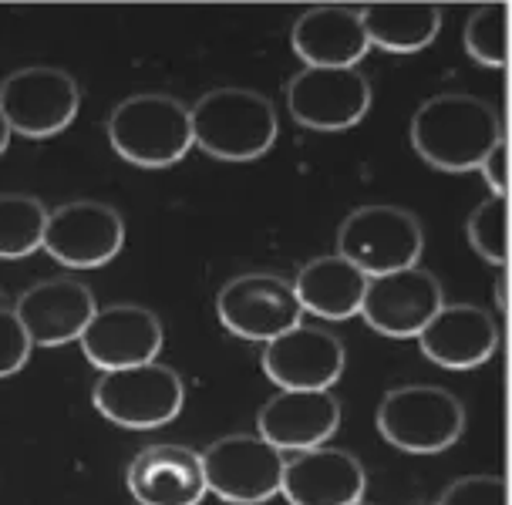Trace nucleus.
<instances>
[{
  "instance_id": "obj_1",
  "label": "nucleus",
  "mask_w": 512,
  "mask_h": 505,
  "mask_svg": "<svg viewBox=\"0 0 512 505\" xmlns=\"http://www.w3.org/2000/svg\"><path fill=\"white\" fill-rule=\"evenodd\" d=\"M506 139L502 118L486 98L445 91L418 105L411 118V145L418 159L438 172H475L482 159Z\"/></svg>"
},
{
  "instance_id": "obj_2",
  "label": "nucleus",
  "mask_w": 512,
  "mask_h": 505,
  "mask_svg": "<svg viewBox=\"0 0 512 505\" xmlns=\"http://www.w3.org/2000/svg\"><path fill=\"white\" fill-rule=\"evenodd\" d=\"M192 145L223 162L263 159L280 135L277 108L267 95L253 88H216L206 91L189 108Z\"/></svg>"
},
{
  "instance_id": "obj_8",
  "label": "nucleus",
  "mask_w": 512,
  "mask_h": 505,
  "mask_svg": "<svg viewBox=\"0 0 512 505\" xmlns=\"http://www.w3.org/2000/svg\"><path fill=\"white\" fill-rule=\"evenodd\" d=\"M216 314L230 334L270 344L287 330L300 327L304 307L294 293V283L277 273H240L216 293Z\"/></svg>"
},
{
  "instance_id": "obj_3",
  "label": "nucleus",
  "mask_w": 512,
  "mask_h": 505,
  "mask_svg": "<svg viewBox=\"0 0 512 505\" xmlns=\"http://www.w3.org/2000/svg\"><path fill=\"white\" fill-rule=\"evenodd\" d=\"M108 142L139 169H169L192 149L189 108L176 95L142 91L118 101L105 122Z\"/></svg>"
},
{
  "instance_id": "obj_25",
  "label": "nucleus",
  "mask_w": 512,
  "mask_h": 505,
  "mask_svg": "<svg viewBox=\"0 0 512 505\" xmlns=\"http://www.w3.org/2000/svg\"><path fill=\"white\" fill-rule=\"evenodd\" d=\"M472 250L486 263H496L506 270L509 263V196H489L472 209L465 223Z\"/></svg>"
},
{
  "instance_id": "obj_4",
  "label": "nucleus",
  "mask_w": 512,
  "mask_h": 505,
  "mask_svg": "<svg viewBox=\"0 0 512 505\" xmlns=\"http://www.w3.org/2000/svg\"><path fill=\"white\" fill-rule=\"evenodd\" d=\"M374 421L398 452L438 455L465 435V404L438 384H401L381 398Z\"/></svg>"
},
{
  "instance_id": "obj_19",
  "label": "nucleus",
  "mask_w": 512,
  "mask_h": 505,
  "mask_svg": "<svg viewBox=\"0 0 512 505\" xmlns=\"http://www.w3.org/2000/svg\"><path fill=\"white\" fill-rule=\"evenodd\" d=\"M368 475L344 448H310L283 465L280 492L290 505H358L364 502Z\"/></svg>"
},
{
  "instance_id": "obj_24",
  "label": "nucleus",
  "mask_w": 512,
  "mask_h": 505,
  "mask_svg": "<svg viewBox=\"0 0 512 505\" xmlns=\"http://www.w3.org/2000/svg\"><path fill=\"white\" fill-rule=\"evenodd\" d=\"M465 51L475 64L502 71L509 64V4L479 7L465 21Z\"/></svg>"
},
{
  "instance_id": "obj_20",
  "label": "nucleus",
  "mask_w": 512,
  "mask_h": 505,
  "mask_svg": "<svg viewBox=\"0 0 512 505\" xmlns=\"http://www.w3.org/2000/svg\"><path fill=\"white\" fill-rule=\"evenodd\" d=\"M290 48L307 68H358V61L371 51L364 38L361 7H307L290 27Z\"/></svg>"
},
{
  "instance_id": "obj_13",
  "label": "nucleus",
  "mask_w": 512,
  "mask_h": 505,
  "mask_svg": "<svg viewBox=\"0 0 512 505\" xmlns=\"http://www.w3.org/2000/svg\"><path fill=\"white\" fill-rule=\"evenodd\" d=\"M445 307V293L435 273L411 266V270L388 273V277L368 280L361 300V317L371 330L391 341H408L425 330L438 310Z\"/></svg>"
},
{
  "instance_id": "obj_28",
  "label": "nucleus",
  "mask_w": 512,
  "mask_h": 505,
  "mask_svg": "<svg viewBox=\"0 0 512 505\" xmlns=\"http://www.w3.org/2000/svg\"><path fill=\"white\" fill-rule=\"evenodd\" d=\"M506 139H502L496 149H492L486 159H482L479 172L486 179V186L492 189V196H509V172H506Z\"/></svg>"
},
{
  "instance_id": "obj_16",
  "label": "nucleus",
  "mask_w": 512,
  "mask_h": 505,
  "mask_svg": "<svg viewBox=\"0 0 512 505\" xmlns=\"http://www.w3.org/2000/svg\"><path fill=\"white\" fill-rule=\"evenodd\" d=\"M341 428V401L331 391H280L256 411V431L277 452H310Z\"/></svg>"
},
{
  "instance_id": "obj_29",
  "label": "nucleus",
  "mask_w": 512,
  "mask_h": 505,
  "mask_svg": "<svg viewBox=\"0 0 512 505\" xmlns=\"http://www.w3.org/2000/svg\"><path fill=\"white\" fill-rule=\"evenodd\" d=\"M506 287H509V277H506V270H502V277L496 280V307H499V314H506V310H509Z\"/></svg>"
},
{
  "instance_id": "obj_14",
  "label": "nucleus",
  "mask_w": 512,
  "mask_h": 505,
  "mask_svg": "<svg viewBox=\"0 0 512 505\" xmlns=\"http://www.w3.org/2000/svg\"><path fill=\"white\" fill-rule=\"evenodd\" d=\"M260 364L280 391H331L341 381L347 354L334 334L300 324L263 344Z\"/></svg>"
},
{
  "instance_id": "obj_5",
  "label": "nucleus",
  "mask_w": 512,
  "mask_h": 505,
  "mask_svg": "<svg viewBox=\"0 0 512 505\" xmlns=\"http://www.w3.org/2000/svg\"><path fill=\"white\" fill-rule=\"evenodd\" d=\"M425 250V229L415 213L388 202L358 206L337 229V256L368 280L411 270Z\"/></svg>"
},
{
  "instance_id": "obj_9",
  "label": "nucleus",
  "mask_w": 512,
  "mask_h": 505,
  "mask_svg": "<svg viewBox=\"0 0 512 505\" xmlns=\"http://www.w3.org/2000/svg\"><path fill=\"white\" fill-rule=\"evenodd\" d=\"M206 489L230 505H260L280 495L283 455L260 435H223L199 455Z\"/></svg>"
},
{
  "instance_id": "obj_7",
  "label": "nucleus",
  "mask_w": 512,
  "mask_h": 505,
  "mask_svg": "<svg viewBox=\"0 0 512 505\" xmlns=\"http://www.w3.org/2000/svg\"><path fill=\"white\" fill-rule=\"evenodd\" d=\"M81 88L75 75L51 64L17 68L0 81V115L11 135L51 139L78 118Z\"/></svg>"
},
{
  "instance_id": "obj_15",
  "label": "nucleus",
  "mask_w": 512,
  "mask_h": 505,
  "mask_svg": "<svg viewBox=\"0 0 512 505\" xmlns=\"http://www.w3.org/2000/svg\"><path fill=\"white\" fill-rule=\"evenodd\" d=\"M98 303L85 283L75 277H54L27 287L14 303V314L27 330L31 344L61 347L85 334V327L95 317Z\"/></svg>"
},
{
  "instance_id": "obj_23",
  "label": "nucleus",
  "mask_w": 512,
  "mask_h": 505,
  "mask_svg": "<svg viewBox=\"0 0 512 505\" xmlns=\"http://www.w3.org/2000/svg\"><path fill=\"white\" fill-rule=\"evenodd\" d=\"M48 209L27 192H0V260H24L44 243Z\"/></svg>"
},
{
  "instance_id": "obj_6",
  "label": "nucleus",
  "mask_w": 512,
  "mask_h": 505,
  "mask_svg": "<svg viewBox=\"0 0 512 505\" xmlns=\"http://www.w3.org/2000/svg\"><path fill=\"white\" fill-rule=\"evenodd\" d=\"M98 415L118 428L149 431L172 425L186 404V384L169 364H139L125 371H108L91 391Z\"/></svg>"
},
{
  "instance_id": "obj_26",
  "label": "nucleus",
  "mask_w": 512,
  "mask_h": 505,
  "mask_svg": "<svg viewBox=\"0 0 512 505\" xmlns=\"http://www.w3.org/2000/svg\"><path fill=\"white\" fill-rule=\"evenodd\" d=\"M509 489L502 475H465V479H455L448 489L438 495L435 505H506Z\"/></svg>"
},
{
  "instance_id": "obj_30",
  "label": "nucleus",
  "mask_w": 512,
  "mask_h": 505,
  "mask_svg": "<svg viewBox=\"0 0 512 505\" xmlns=\"http://www.w3.org/2000/svg\"><path fill=\"white\" fill-rule=\"evenodd\" d=\"M7 145H11V128H7L4 115H0V155L7 152Z\"/></svg>"
},
{
  "instance_id": "obj_11",
  "label": "nucleus",
  "mask_w": 512,
  "mask_h": 505,
  "mask_svg": "<svg viewBox=\"0 0 512 505\" xmlns=\"http://www.w3.org/2000/svg\"><path fill=\"white\" fill-rule=\"evenodd\" d=\"M371 108V81L358 68H304L287 85V112L310 132H347Z\"/></svg>"
},
{
  "instance_id": "obj_17",
  "label": "nucleus",
  "mask_w": 512,
  "mask_h": 505,
  "mask_svg": "<svg viewBox=\"0 0 512 505\" xmlns=\"http://www.w3.org/2000/svg\"><path fill=\"white\" fill-rule=\"evenodd\" d=\"M415 341L428 361L445 371H475L496 354L499 324L475 303H445Z\"/></svg>"
},
{
  "instance_id": "obj_18",
  "label": "nucleus",
  "mask_w": 512,
  "mask_h": 505,
  "mask_svg": "<svg viewBox=\"0 0 512 505\" xmlns=\"http://www.w3.org/2000/svg\"><path fill=\"white\" fill-rule=\"evenodd\" d=\"M125 485L139 505H199L209 492L199 455L176 442L142 448L128 462Z\"/></svg>"
},
{
  "instance_id": "obj_10",
  "label": "nucleus",
  "mask_w": 512,
  "mask_h": 505,
  "mask_svg": "<svg viewBox=\"0 0 512 505\" xmlns=\"http://www.w3.org/2000/svg\"><path fill=\"white\" fill-rule=\"evenodd\" d=\"M125 246V219L115 206L95 199H71L48 213L44 243L54 260L68 270H98L112 263Z\"/></svg>"
},
{
  "instance_id": "obj_22",
  "label": "nucleus",
  "mask_w": 512,
  "mask_h": 505,
  "mask_svg": "<svg viewBox=\"0 0 512 505\" xmlns=\"http://www.w3.org/2000/svg\"><path fill=\"white\" fill-rule=\"evenodd\" d=\"M364 38L371 48L388 54L425 51L442 31V7L438 4H368L361 7Z\"/></svg>"
},
{
  "instance_id": "obj_31",
  "label": "nucleus",
  "mask_w": 512,
  "mask_h": 505,
  "mask_svg": "<svg viewBox=\"0 0 512 505\" xmlns=\"http://www.w3.org/2000/svg\"><path fill=\"white\" fill-rule=\"evenodd\" d=\"M358 505H368V502H358Z\"/></svg>"
},
{
  "instance_id": "obj_12",
  "label": "nucleus",
  "mask_w": 512,
  "mask_h": 505,
  "mask_svg": "<svg viewBox=\"0 0 512 505\" xmlns=\"http://www.w3.org/2000/svg\"><path fill=\"white\" fill-rule=\"evenodd\" d=\"M78 341L88 364H95L98 371L108 374L159 361L162 344H166V327L149 307L108 303V307L95 310V317H91V324Z\"/></svg>"
},
{
  "instance_id": "obj_27",
  "label": "nucleus",
  "mask_w": 512,
  "mask_h": 505,
  "mask_svg": "<svg viewBox=\"0 0 512 505\" xmlns=\"http://www.w3.org/2000/svg\"><path fill=\"white\" fill-rule=\"evenodd\" d=\"M31 337L17 320L14 307H0V378H11L31 357Z\"/></svg>"
},
{
  "instance_id": "obj_21",
  "label": "nucleus",
  "mask_w": 512,
  "mask_h": 505,
  "mask_svg": "<svg viewBox=\"0 0 512 505\" xmlns=\"http://www.w3.org/2000/svg\"><path fill=\"white\" fill-rule=\"evenodd\" d=\"M368 290V277L341 256H314L297 270L294 293L304 314L324 320H347L361 314V300Z\"/></svg>"
}]
</instances>
